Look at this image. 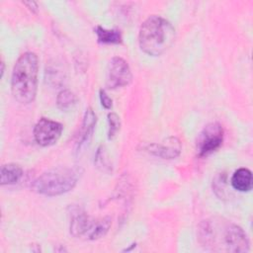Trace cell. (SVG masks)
I'll use <instances>...</instances> for the list:
<instances>
[{
  "label": "cell",
  "instance_id": "6da1fadb",
  "mask_svg": "<svg viewBox=\"0 0 253 253\" xmlns=\"http://www.w3.org/2000/svg\"><path fill=\"white\" fill-rule=\"evenodd\" d=\"M200 239L204 246L214 251L238 253L249 250V241L244 230L229 221H204L200 227Z\"/></svg>",
  "mask_w": 253,
  "mask_h": 253
},
{
  "label": "cell",
  "instance_id": "7a4b0ae2",
  "mask_svg": "<svg viewBox=\"0 0 253 253\" xmlns=\"http://www.w3.org/2000/svg\"><path fill=\"white\" fill-rule=\"evenodd\" d=\"M39 59L36 53L27 51L15 62L11 78L13 97L19 103L34 102L38 90Z\"/></svg>",
  "mask_w": 253,
  "mask_h": 253
},
{
  "label": "cell",
  "instance_id": "3957f363",
  "mask_svg": "<svg viewBox=\"0 0 253 253\" xmlns=\"http://www.w3.org/2000/svg\"><path fill=\"white\" fill-rule=\"evenodd\" d=\"M175 29L163 17L152 15L140 26L138 43L140 49L151 56L164 53L174 42Z\"/></svg>",
  "mask_w": 253,
  "mask_h": 253
},
{
  "label": "cell",
  "instance_id": "277c9868",
  "mask_svg": "<svg viewBox=\"0 0 253 253\" xmlns=\"http://www.w3.org/2000/svg\"><path fill=\"white\" fill-rule=\"evenodd\" d=\"M78 180L77 172L69 167H57L40 175L33 184L34 190L43 196H60L71 191Z\"/></svg>",
  "mask_w": 253,
  "mask_h": 253
},
{
  "label": "cell",
  "instance_id": "5b68a950",
  "mask_svg": "<svg viewBox=\"0 0 253 253\" xmlns=\"http://www.w3.org/2000/svg\"><path fill=\"white\" fill-rule=\"evenodd\" d=\"M111 224L110 216L93 218L78 207L72 208L70 211L69 230L76 238L97 240L107 234Z\"/></svg>",
  "mask_w": 253,
  "mask_h": 253
},
{
  "label": "cell",
  "instance_id": "8992f818",
  "mask_svg": "<svg viewBox=\"0 0 253 253\" xmlns=\"http://www.w3.org/2000/svg\"><path fill=\"white\" fill-rule=\"evenodd\" d=\"M223 128L220 124L214 122L208 124L201 131L197 140L199 156L205 157L215 151L222 144Z\"/></svg>",
  "mask_w": 253,
  "mask_h": 253
},
{
  "label": "cell",
  "instance_id": "52a82bcc",
  "mask_svg": "<svg viewBox=\"0 0 253 253\" xmlns=\"http://www.w3.org/2000/svg\"><path fill=\"white\" fill-rule=\"evenodd\" d=\"M132 80V74L127 62L119 56L110 60L106 85L109 89H117L128 85Z\"/></svg>",
  "mask_w": 253,
  "mask_h": 253
},
{
  "label": "cell",
  "instance_id": "ba28073f",
  "mask_svg": "<svg viewBox=\"0 0 253 253\" xmlns=\"http://www.w3.org/2000/svg\"><path fill=\"white\" fill-rule=\"evenodd\" d=\"M63 126L47 118H42L34 127V138L41 146H49L54 144L60 137Z\"/></svg>",
  "mask_w": 253,
  "mask_h": 253
},
{
  "label": "cell",
  "instance_id": "9c48e42d",
  "mask_svg": "<svg viewBox=\"0 0 253 253\" xmlns=\"http://www.w3.org/2000/svg\"><path fill=\"white\" fill-rule=\"evenodd\" d=\"M97 123V117L91 108H87L84 114L80 133L76 142V153L80 154L88 146Z\"/></svg>",
  "mask_w": 253,
  "mask_h": 253
},
{
  "label": "cell",
  "instance_id": "30bf717a",
  "mask_svg": "<svg viewBox=\"0 0 253 253\" xmlns=\"http://www.w3.org/2000/svg\"><path fill=\"white\" fill-rule=\"evenodd\" d=\"M145 149L149 153L163 159H174L180 155L181 143L178 138L170 137L166 143H150Z\"/></svg>",
  "mask_w": 253,
  "mask_h": 253
},
{
  "label": "cell",
  "instance_id": "8fae6325",
  "mask_svg": "<svg viewBox=\"0 0 253 253\" xmlns=\"http://www.w3.org/2000/svg\"><path fill=\"white\" fill-rule=\"evenodd\" d=\"M232 187L239 192H248L253 187L252 173L247 168L237 169L230 180Z\"/></svg>",
  "mask_w": 253,
  "mask_h": 253
},
{
  "label": "cell",
  "instance_id": "7c38bea8",
  "mask_svg": "<svg viewBox=\"0 0 253 253\" xmlns=\"http://www.w3.org/2000/svg\"><path fill=\"white\" fill-rule=\"evenodd\" d=\"M23 177V169L20 165L15 163H8L1 166L0 183L4 185H14L18 183Z\"/></svg>",
  "mask_w": 253,
  "mask_h": 253
},
{
  "label": "cell",
  "instance_id": "4fadbf2b",
  "mask_svg": "<svg viewBox=\"0 0 253 253\" xmlns=\"http://www.w3.org/2000/svg\"><path fill=\"white\" fill-rule=\"evenodd\" d=\"M97 40L101 43L105 44H119L123 41L122 34L117 29H105L101 26H97L95 29Z\"/></svg>",
  "mask_w": 253,
  "mask_h": 253
},
{
  "label": "cell",
  "instance_id": "5bb4252c",
  "mask_svg": "<svg viewBox=\"0 0 253 253\" xmlns=\"http://www.w3.org/2000/svg\"><path fill=\"white\" fill-rule=\"evenodd\" d=\"M77 101L78 99L76 95L68 89L61 90L56 97L57 108L62 112H67L73 109V107L77 104Z\"/></svg>",
  "mask_w": 253,
  "mask_h": 253
},
{
  "label": "cell",
  "instance_id": "9a60e30c",
  "mask_svg": "<svg viewBox=\"0 0 253 253\" xmlns=\"http://www.w3.org/2000/svg\"><path fill=\"white\" fill-rule=\"evenodd\" d=\"M95 164L97 168H99L103 172H106V173L112 172V165L110 164L104 145H100L99 148L97 149V152L95 155Z\"/></svg>",
  "mask_w": 253,
  "mask_h": 253
},
{
  "label": "cell",
  "instance_id": "2e32d148",
  "mask_svg": "<svg viewBox=\"0 0 253 253\" xmlns=\"http://www.w3.org/2000/svg\"><path fill=\"white\" fill-rule=\"evenodd\" d=\"M108 138L113 139L121 127V120L120 117L116 113H109L108 116Z\"/></svg>",
  "mask_w": 253,
  "mask_h": 253
},
{
  "label": "cell",
  "instance_id": "e0dca14e",
  "mask_svg": "<svg viewBox=\"0 0 253 253\" xmlns=\"http://www.w3.org/2000/svg\"><path fill=\"white\" fill-rule=\"evenodd\" d=\"M99 96H100V101H101V104L102 106L107 109V110H110L113 106V101L112 99L108 96V94L105 92V90L101 89L99 91Z\"/></svg>",
  "mask_w": 253,
  "mask_h": 253
},
{
  "label": "cell",
  "instance_id": "ac0fdd59",
  "mask_svg": "<svg viewBox=\"0 0 253 253\" xmlns=\"http://www.w3.org/2000/svg\"><path fill=\"white\" fill-rule=\"evenodd\" d=\"M24 4L27 5V6L29 7V9L32 10L33 12H37V10H38V5H37L36 2L30 1V2H24Z\"/></svg>",
  "mask_w": 253,
  "mask_h": 253
},
{
  "label": "cell",
  "instance_id": "d6986e66",
  "mask_svg": "<svg viewBox=\"0 0 253 253\" xmlns=\"http://www.w3.org/2000/svg\"><path fill=\"white\" fill-rule=\"evenodd\" d=\"M4 74V62L1 61V77H3Z\"/></svg>",
  "mask_w": 253,
  "mask_h": 253
}]
</instances>
